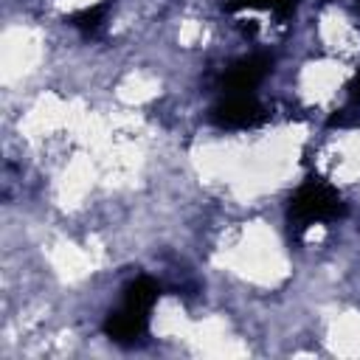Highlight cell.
<instances>
[{"mask_svg": "<svg viewBox=\"0 0 360 360\" xmlns=\"http://www.w3.org/2000/svg\"><path fill=\"white\" fill-rule=\"evenodd\" d=\"M208 118L219 129H253L262 127L270 112L256 98V93H219Z\"/></svg>", "mask_w": 360, "mask_h": 360, "instance_id": "3957f363", "label": "cell"}, {"mask_svg": "<svg viewBox=\"0 0 360 360\" xmlns=\"http://www.w3.org/2000/svg\"><path fill=\"white\" fill-rule=\"evenodd\" d=\"M346 214H349V205L343 194L318 174H309L307 180H301V186L292 191L287 202V222L295 236L312 225L340 222Z\"/></svg>", "mask_w": 360, "mask_h": 360, "instance_id": "7a4b0ae2", "label": "cell"}, {"mask_svg": "<svg viewBox=\"0 0 360 360\" xmlns=\"http://www.w3.org/2000/svg\"><path fill=\"white\" fill-rule=\"evenodd\" d=\"M273 68L270 53H250L228 65L219 76V93H256V87L264 82V76Z\"/></svg>", "mask_w": 360, "mask_h": 360, "instance_id": "277c9868", "label": "cell"}, {"mask_svg": "<svg viewBox=\"0 0 360 360\" xmlns=\"http://www.w3.org/2000/svg\"><path fill=\"white\" fill-rule=\"evenodd\" d=\"M357 8H360V0H357Z\"/></svg>", "mask_w": 360, "mask_h": 360, "instance_id": "ba28073f", "label": "cell"}, {"mask_svg": "<svg viewBox=\"0 0 360 360\" xmlns=\"http://www.w3.org/2000/svg\"><path fill=\"white\" fill-rule=\"evenodd\" d=\"M360 110V68L354 70V76L346 82V107L338 110L332 118H329V127H349L352 124V112Z\"/></svg>", "mask_w": 360, "mask_h": 360, "instance_id": "52a82bcc", "label": "cell"}, {"mask_svg": "<svg viewBox=\"0 0 360 360\" xmlns=\"http://www.w3.org/2000/svg\"><path fill=\"white\" fill-rule=\"evenodd\" d=\"M222 8L228 14H236V11H270L281 20L292 17L295 8H298V0H225Z\"/></svg>", "mask_w": 360, "mask_h": 360, "instance_id": "5b68a950", "label": "cell"}, {"mask_svg": "<svg viewBox=\"0 0 360 360\" xmlns=\"http://www.w3.org/2000/svg\"><path fill=\"white\" fill-rule=\"evenodd\" d=\"M158 298H160V284L155 278H149V276L132 278L124 287L118 307L107 312L101 332L118 346H132V343L143 340V335L149 332V318H152Z\"/></svg>", "mask_w": 360, "mask_h": 360, "instance_id": "6da1fadb", "label": "cell"}, {"mask_svg": "<svg viewBox=\"0 0 360 360\" xmlns=\"http://www.w3.org/2000/svg\"><path fill=\"white\" fill-rule=\"evenodd\" d=\"M104 14H107V6L98 3V6H87V8L76 11V14H70L68 22H70L79 34H84V37H96V34L101 31V25H104Z\"/></svg>", "mask_w": 360, "mask_h": 360, "instance_id": "8992f818", "label": "cell"}]
</instances>
